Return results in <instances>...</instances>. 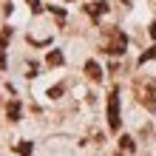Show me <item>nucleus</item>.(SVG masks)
I'll return each instance as SVG.
<instances>
[{"label":"nucleus","instance_id":"nucleus-3","mask_svg":"<svg viewBox=\"0 0 156 156\" xmlns=\"http://www.w3.org/2000/svg\"><path fill=\"white\" fill-rule=\"evenodd\" d=\"M136 91H139V102H142L145 108H151V111H156V82L136 85Z\"/></svg>","mask_w":156,"mask_h":156},{"label":"nucleus","instance_id":"nucleus-6","mask_svg":"<svg viewBox=\"0 0 156 156\" xmlns=\"http://www.w3.org/2000/svg\"><path fill=\"white\" fill-rule=\"evenodd\" d=\"M9 37H12V29H6L3 37H0V71L6 68V43H9Z\"/></svg>","mask_w":156,"mask_h":156},{"label":"nucleus","instance_id":"nucleus-11","mask_svg":"<svg viewBox=\"0 0 156 156\" xmlns=\"http://www.w3.org/2000/svg\"><path fill=\"white\" fill-rule=\"evenodd\" d=\"M119 145H122V148H125V151H133V142H131V139H128V136H122V139H119Z\"/></svg>","mask_w":156,"mask_h":156},{"label":"nucleus","instance_id":"nucleus-5","mask_svg":"<svg viewBox=\"0 0 156 156\" xmlns=\"http://www.w3.org/2000/svg\"><path fill=\"white\" fill-rule=\"evenodd\" d=\"M105 9H108V6L102 3V0H91V3H85V12H88L91 17H99V14L105 12Z\"/></svg>","mask_w":156,"mask_h":156},{"label":"nucleus","instance_id":"nucleus-9","mask_svg":"<svg viewBox=\"0 0 156 156\" xmlns=\"http://www.w3.org/2000/svg\"><path fill=\"white\" fill-rule=\"evenodd\" d=\"M17 153L29 156V153H31V142H23V145H17Z\"/></svg>","mask_w":156,"mask_h":156},{"label":"nucleus","instance_id":"nucleus-4","mask_svg":"<svg viewBox=\"0 0 156 156\" xmlns=\"http://www.w3.org/2000/svg\"><path fill=\"white\" fill-rule=\"evenodd\" d=\"M85 74H88V80L99 82V80H102V68H99L94 60H88V62H85Z\"/></svg>","mask_w":156,"mask_h":156},{"label":"nucleus","instance_id":"nucleus-7","mask_svg":"<svg viewBox=\"0 0 156 156\" xmlns=\"http://www.w3.org/2000/svg\"><path fill=\"white\" fill-rule=\"evenodd\" d=\"M6 114H9V119H12V122H14V119H20V102H12Z\"/></svg>","mask_w":156,"mask_h":156},{"label":"nucleus","instance_id":"nucleus-10","mask_svg":"<svg viewBox=\"0 0 156 156\" xmlns=\"http://www.w3.org/2000/svg\"><path fill=\"white\" fill-rule=\"evenodd\" d=\"M48 97H51V99H57V97H62V85H54V88L48 91Z\"/></svg>","mask_w":156,"mask_h":156},{"label":"nucleus","instance_id":"nucleus-12","mask_svg":"<svg viewBox=\"0 0 156 156\" xmlns=\"http://www.w3.org/2000/svg\"><path fill=\"white\" fill-rule=\"evenodd\" d=\"M29 6L34 9V12H40V9H43V6H40V0H29Z\"/></svg>","mask_w":156,"mask_h":156},{"label":"nucleus","instance_id":"nucleus-13","mask_svg":"<svg viewBox=\"0 0 156 156\" xmlns=\"http://www.w3.org/2000/svg\"><path fill=\"white\" fill-rule=\"evenodd\" d=\"M151 37H156V23H151Z\"/></svg>","mask_w":156,"mask_h":156},{"label":"nucleus","instance_id":"nucleus-2","mask_svg":"<svg viewBox=\"0 0 156 156\" xmlns=\"http://www.w3.org/2000/svg\"><path fill=\"white\" fill-rule=\"evenodd\" d=\"M119 125H122V119H119V94L111 91L108 94V128L119 131Z\"/></svg>","mask_w":156,"mask_h":156},{"label":"nucleus","instance_id":"nucleus-8","mask_svg":"<svg viewBox=\"0 0 156 156\" xmlns=\"http://www.w3.org/2000/svg\"><path fill=\"white\" fill-rule=\"evenodd\" d=\"M48 66H62V54L60 51H51L48 54Z\"/></svg>","mask_w":156,"mask_h":156},{"label":"nucleus","instance_id":"nucleus-1","mask_svg":"<svg viewBox=\"0 0 156 156\" xmlns=\"http://www.w3.org/2000/svg\"><path fill=\"white\" fill-rule=\"evenodd\" d=\"M125 48H128V37L122 34V29H108L102 51H108V54H125Z\"/></svg>","mask_w":156,"mask_h":156}]
</instances>
